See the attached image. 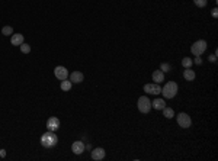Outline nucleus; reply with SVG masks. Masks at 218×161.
Masks as SVG:
<instances>
[{"label":"nucleus","instance_id":"7","mask_svg":"<svg viewBox=\"0 0 218 161\" xmlns=\"http://www.w3.org/2000/svg\"><path fill=\"white\" fill-rule=\"evenodd\" d=\"M54 76L58 79V80H66L68 79V70L66 67H63V65H57L55 68H54Z\"/></svg>","mask_w":218,"mask_h":161},{"label":"nucleus","instance_id":"20","mask_svg":"<svg viewBox=\"0 0 218 161\" xmlns=\"http://www.w3.org/2000/svg\"><path fill=\"white\" fill-rule=\"evenodd\" d=\"M160 70H161L163 73H167V71L172 70V65L167 64V63H161V64H160Z\"/></svg>","mask_w":218,"mask_h":161},{"label":"nucleus","instance_id":"1","mask_svg":"<svg viewBox=\"0 0 218 161\" xmlns=\"http://www.w3.org/2000/svg\"><path fill=\"white\" fill-rule=\"evenodd\" d=\"M58 144V137L54 131H47L41 135V145L44 148H52Z\"/></svg>","mask_w":218,"mask_h":161},{"label":"nucleus","instance_id":"26","mask_svg":"<svg viewBox=\"0 0 218 161\" xmlns=\"http://www.w3.org/2000/svg\"><path fill=\"white\" fill-rule=\"evenodd\" d=\"M0 157H2V158L6 157V151H5V150H0Z\"/></svg>","mask_w":218,"mask_h":161},{"label":"nucleus","instance_id":"11","mask_svg":"<svg viewBox=\"0 0 218 161\" xmlns=\"http://www.w3.org/2000/svg\"><path fill=\"white\" fill-rule=\"evenodd\" d=\"M83 80H84L83 73H80V71H73L71 74H70V81H71L73 84H79V83H82Z\"/></svg>","mask_w":218,"mask_h":161},{"label":"nucleus","instance_id":"16","mask_svg":"<svg viewBox=\"0 0 218 161\" xmlns=\"http://www.w3.org/2000/svg\"><path fill=\"white\" fill-rule=\"evenodd\" d=\"M71 87H73V83L68 80V79H66V80L61 81V90H63V91H70V90H71Z\"/></svg>","mask_w":218,"mask_h":161},{"label":"nucleus","instance_id":"18","mask_svg":"<svg viewBox=\"0 0 218 161\" xmlns=\"http://www.w3.org/2000/svg\"><path fill=\"white\" fill-rule=\"evenodd\" d=\"M193 64L192 58H189V57H185V58H182V65H183V68H191Z\"/></svg>","mask_w":218,"mask_h":161},{"label":"nucleus","instance_id":"5","mask_svg":"<svg viewBox=\"0 0 218 161\" xmlns=\"http://www.w3.org/2000/svg\"><path fill=\"white\" fill-rule=\"evenodd\" d=\"M176 121H177V125H179L180 128H183V129L191 128V125H192V119H191V116H189L188 113H185V112H180L179 115H177Z\"/></svg>","mask_w":218,"mask_h":161},{"label":"nucleus","instance_id":"6","mask_svg":"<svg viewBox=\"0 0 218 161\" xmlns=\"http://www.w3.org/2000/svg\"><path fill=\"white\" fill-rule=\"evenodd\" d=\"M144 91L147 94H156L157 96V94H161V87L157 83H148V84L144 86Z\"/></svg>","mask_w":218,"mask_h":161},{"label":"nucleus","instance_id":"3","mask_svg":"<svg viewBox=\"0 0 218 161\" xmlns=\"http://www.w3.org/2000/svg\"><path fill=\"white\" fill-rule=\"evenodd\" d=\"M207 47H208L207 41L198 39V41H195V42L192 44V47H191V52H192L195 57H201L202 54L207 51Z\"/></svg>","mask_w":218,"mask_h":161},{"label":"nucleus","instance_id":"12","mask_svg":"<svg viewBox=\"0 0 218 161\" xmlns=\"http://www.w3.org/2000/svg\"><path fill=\"white\" fill-rule=\"evenodd\" d=\"M151 107H154L156 110H163V109L166 107V102H164V99H161V97L154 99V100L151 102Z\"/></svg>","mask_w":218,"mask_h":161},{"label":"nucleus","instance_id":"22","mask_svg":"<svg viewBox=\"0 0 218 161\" xmlns=\"http://www.w3.org/2000/svg\"><path fill=\"white\" fill-rule=\"evenodd\" d=\"M20 51H22L23 54H29V52H31V47H29L28 44H25V42H23V44L20 45Z\"/></svg>","mask_w":218,"mask_h":161},{"label":"nucleus","instance_id":"2","mask_svg":"<svg viewBox=\"0 0 218 161\" xmlns=\"http://www.w3.org/2000/svg\"><path fill=\"white\" fill-rule=\"evenodd\" d=\"M177 90H179V86L176 81H167L161 89V94L164 99H173L177 94Z\"/></svg>","mask_w":218,"mask_h":161},{"label":"nucleus","instance_id":"8","mask_svg":"<svg viewBox=\"0 0 218 161\" xmlns=\"http://www.w3.org/2000/svg\"><path fill=\"white\" fill-rule=\"evenodd\" d=\"M47 129L48 131H58L60 129V119L58 118H55V116H51L50 119L47 121Z\"/></svg>","mask_w":218,"mask_h":161},{"label":"nucleus","instance_id":"4","mask_svg":"<svg viewBox=\"0 0 218 161\" xmlns=\"http://www.w3.org/2000/svg\"><path fill=\"white\" fill-rule=\"evenodd\" d=\"M137 107L141 113H148L151 110V100L147 96H140L137 100Z\"/></svg>","mask_w":218,"mask_h":161},{"label":"nucleus","instance_id":"17","mask_svg":"<svg viewBox=\"0 0 218 161\" xmlns=\"http://www.w3.org/2000/svg\"><path fill=\"white\" fill-rule=\"evenodd\" d=\"M163 116L167 118V119H172V118H175V110L172 107H164L163 109Z\"/></svg>","mask_w":218,"mask_h":161},{"label":"nucleus","instance_id":"10","mask_svg":"<svg viewBox=\"0 0 218 161\" xmlns=\"http://www.w3.org/2000/svg\"><path fill=\"white\" fill-rule=\"evenodd\" d=\"M84 148H86V145L83 144V141H74L73 145H71V151L77 155H80V154L84 153Z\"/></svg>","mask_w":218,"mask_h":161},{"label":"nucleus","instance_id":"9","mask_svg":"<svg viewBox=\"0 0 218 161\" xmlns=\"http://www.w3.org/2000/svg\"><path fill=\"white\" fill-rule=\"evenodd\" d=\"M90 155H92V160L101 161V160H103V158H105L106 153H105V150H103V148H101V147H99V148H95Z\"/></svg>","mask_w":218,"mask_h":161},{"label":"nucleus","instance_id":"19","mask_svg":"<svg viewBox=\"0 0 218 161\" xmlns=\"http://www.w3.org/2000/svg\"><path fill=\"white\" fill-rule=\"evenodd\" d=\"M2 33L6 35V36H12V35H13V29H12V26H3V28H2Z\"/></svg>","mask_w":218,"mask_h":161},{"label":"nucleus","instance_id":"23","mask_svg":"<svg viewBox=\"0 0 218 161\" xmlns=\"http://www.w3.org/2000/svg\"><path fill=\"white\" fill-rule=\"evenodd\" d=\"M211 15H212L214 17H218V9L217 8L212 9V10H211Z\"/></svg>","mask_w":218,"mask_h":161},{"label":"nucleus","instance_id":"15","mask_svg":"<svg viewBox=\"0 0 218 161\" xmlns=\"http://www.w3.org/2000/svg\"><path fill=\"white\" fill-rule=\"evenodd\" d=\"M195 77H196V74H195L193 70H191V68H185L183 70V79L186 81H193Z\"/></svg>","mask_w":218,"mask_h":161},{"label":"nucleus","instance_id":"24","mask_svg":"<svg viewBox=\"0 0 218 161\" xmlns=\"http://www.w3.org/2000/svg\"><path fill=\"white\" fill-rule=\"evenodd\" d=\"M208 60H210L211 63H215V61H217V55H215V54H212V55L208 57Z\"/></svg>","mask_w":218,"mask_h":161},{"label":"nucleus","instance_id":"14","mask_svg":"<svg viewBox=\"0 0 218 161\" xmlns=\"http://www.w3.org/2000/svg\"><path fill=\"white\" fill-rule=\"evenodd\" d=\"M151 77H153V81H154V83L160 84V83L164 81V73L161 71V70H156V71H153Z\"/></svg>","mask_w":218,"mask_h":161},{"label":"nucleus","instance_id":"25","mask_svg":"<svg viewBox=\"0 0 218 161\" xmlns=\"http://www.w3.org/2000/svg\"><path fill=\"white\" fill-rule=\"evenodd\" d=\"M192 61H193V63H195V64H198V65H199V64H202V60H201V58H199V57H195V60H192Z\"/></svg>","mask_w":218,"mask_h":161},{"label":"nucleus","instance_id":"21","mask_svg":"<svg viewBox=\"0 0 218 161\" xmlns=\"http://www.w3.org/2000/svg\"><path fill=\"white\" fill-rule=\"evenodd\" d=\"M193 3H195V6H198V8H205L207 3H208V0H193Z\"/></svg>","mask_w":218,"mask_h":161},{"label":"nucleus","instance_id":"13","mask_svg":"<svg viewBox=\"0 0 218 161\" xmlns=\"http://www.w3.org/2000/svg\"><path fill=\"white\" fill-rule=\"evenodd\" d=\"M10 42H12V45H15V47H20V45L23 44V35H22V33H13L12 38H10Z\"/></svg>","mask_w":218,"mask_h":161}]
</instances>
